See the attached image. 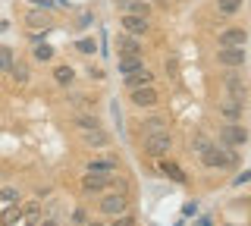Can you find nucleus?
Returning <instances> with one entry per match:
<instances>
[{
	"label": "nucleus",
	"mask_w": 251,
	"mask_h": 226,
	"mask_svg": "<svg viewBox=\"0 0 251 226\" xmlns=\"http://www.w3.org/2000/svg\"><path fill=\"white\" fill-rule=\"evenodd\" d=\"M16 220H22V210H19V204H6V210L0 214V223H16Z\"/></svg>",
	"instance_id": "24"
},
{
	"label": "nucleus",
	"mask_w": 251,
	"mask_h": 226,
	"mask_svg": "<svg viewBox=\"0 0 251 226\" xmlns=\"http://www.w3.org/2000/svg\"><path fill=\"white\" fill-rule=\"evenodd\" d=\"M145 66V60H141V53H132V57H120V73H135V69Z\"/></svg>",
	"instance_id": "15"
},
{
	"label": "nucleus",
	"mask_w": 251,
	"mask_h": 226,
	"mask_svg": "<svg viewBox=\"0 0 251 226\" xmlns=\"http://www.w3.org/2000/svg\"><path fill=\"white\" fill-rule=\"evenodd\" d=\"M245 41H248V35L242 32V28H226V32L220 35V44H235V48H242Z\"/></svg>",
	"instance_id": "13"
},
{
	"label": "nucleus",
	"mask_w": 251,
	"mask_h": 226,
	"mask_svg": "<svg viewBox=\"0 0 251 226\" xmlns=\"http://www.w3.org/2000/svg\"><path fill=\"white\" fill-rule=\"evenodd\" d=\"M16 63V57H13V48H0V73H10Z\"/></svg>",
	"instance_id": "23"
},
{
	"label": "nucleus",
	"mask_w": 251,
	"mask_h": 226,
	"mask_svg": "<svg viewBox=\"0 0 251 226\" xmlns=\"http://www.w3.org/2000/svg\"><path fill=\"white\" fill-rule=\"evenodd\" d=\"M123 82H126V88L151 85V69H148V66H141V69H135V73H126V75H123Z\"/></svg>",
	"instance_id": "10"
},
{
	"label": "nucleus",
	"mask_w": 251,
	"mask_h": 226,
	"mask_svg": "<svg viewBox=\"0 0 251 226\" xmlns=\"http://www.w3.org/2000/svg\"><path fill=\"white\" fill-rule=\"evenodd\" d=\"M220 135H223V145H226V148H232V145H245V142H248V132L242 129L235 120H226V126L220 129Z\"/></svg>",
	"instance_id": "6"
},
{
	"label": "nucleus",
	"mask_w": 251,
	"mask_h": 226,
	"mask_svg": "<svg viewBox=\"0 0 251 226\" xmlns=\"http://www.w3.org/2000/svg\"><path fill=\"white\" fill-rule=\"evenodd\" d=\"M73 220L75 223H85V220H88V214H85V210H73Z\"/></svg>",
	"instance_id": "31"
},
{
	"label": "nucleus",
	"mask_w": 251,
	"mask_h": 226,
	"mask_svg": "<svg viewBox=\"0 0 251 226\" xmlns=\"http://www.w3.org/2000/svg\"><path fill=\"white\" fill-rule=\"evenodd\" d=\"M53 82L57 85H73L75 82V69L73 66H57L53 69Z\"/></svg>",
	"instance_id": "18"
},
{
	"label": "nucleus",
	"mask_w": 251,
	"mask_h": 226,
	"mask_svg": "<svg viewBox=\"0 0 251 226\" xmlns=\"http://www.w3.org/2000/svg\"><path fill=\"white\" fill-rule=\"evenodd\" d=\"M210 148H214V142H210L207 135H195L192 138V151H195V157H201L204 151H210Z\"/></svg>",
	"instance_id": "19"
},
{
	"label": "nucleus",
	"mask_w": 251,
	"mask_h": 226,
	"mask_svg": "<svg viewBox=\"0 0 251 226\" xmlns=\"http://www.w3.org/2000/svg\"><path fill=\"white\" fill-rule=\"evenodd\" d=\"M19 189H10V185H6V189H0V201H3V204H19Z\"/></svg>",
	"instance_id": "26"
},
{
	"label": "nucleus",
	"mask_w": 251,
	"mask_h": 226,
	"mask_svg": "<svg viewBox=\"0 0 251 226\" xmlns=\"http://www.w3.org/2000/svg\"><path fill=\"white\" fill-rule=\"evenodd\" d=\"M31 3H35V6H41V10H44V6H53L50 0H31Z\"/></svg>",
	"instance_id": "34"
},
{
	"label": "nucleus",
	"mask_w": 251,
	"mask_h": 226,
	"mask_svg": "<svg viewBox=\"0 0 251 226\" xmlns=\"http://www.w3.org/2000/svg\"><path fill=\"white\" fill-rule=\"evenodd\" d=\"M88 170H94V173H113L116 160H110V157H91L88 160Z\"/></svg>",
	"instance_id": "16"
},
{
	"label": "nucleus",
	"mask_w": 251,
	"mask_h": 226,
	"mask_svg": "<svg viewBox=\"0 0 251 226\" xmlns=\"http://www.w3.org/2000/svg\"><path fill=\"white\" fill-rule=\"evenodd\" d=\"M167 73H170V75H173V79H176V60H173V57H170V60H167Z\"/></svg>",
	"instance_id": "33"
},
{
	"label": "nucleus",
	"mask_w": 251,
	"mask_h": 226,
	"mask_svg": "<svg viewBox=\"0 0 251 226\" xmlns=\"http://www.w3.org/2000/svg\"><path fill=\"white\" fill-rule=\"evenodd\" d=\"M170 148H173L170 132H151V135H145V151H148V157H167Z\"/></svg>",
	"instance_id": "2"
},
{
	"label": "nucleus",
	"mask_w": 251,
	"mask_h": 226,
	"mask_svg": "<svg viewBox=\"0 0 251 226\" xmlns=\"http://www.w3.org/2000/svg\"><path fill=\"white\" fill-rule=\"evenodd\" d=\"M126 207H129L126 192H100V214L120 217V214H126Z\"/></svg>",
	"instance_id": "1"
},
{
	"label": "nucleus",
	"mask_w": 251,
	"mask_h": 226,
	"mask_svg": "<svg viewBox=\"0 0 251 226\" xmlns=\"http://www.w3.org/2000/svg\"><path fill=\"white\" fill-rule=\"evenodd\" d=\"M6 28H10V22H3V19H0V32H6Z\"/></svg>",
	"instance_id": "35"
},
{
	"label": "nucleus",
	"mask_w": 251,
	"mask_h": 226,
	"mask_svg": "<svg viewBox=\"0 0 251 226\" xmlns=\"http://www.w3.org/2000/svg\"><path fill=\"white\" fill-rule=\"evenodd\" d=\"M25 22H28L31 28H41V32H50V28H53L50 13H44V10H31V13H25Z\"/></svg>",
	"instance_id": "9"
},
{
	"label": "nucleus",
	"mask_w": 251,
	"mask_h": 226,
	"mask_svg": "<svg viewBox=\"0 0 251 226\" xmlns=\"http://www.w3.org/2000/svg\"><path fill=\"white\" fill-rule=\"evenodd\" d=\"M85 145H88V148H107V145H110V135H107L100 126L85 129Z\"/></svg>",
	"instance_id": "11"
},
{
	"label": "nucleus",
	"mask_w": 251,
	"mask_h": 226,
	"mask_svg": "<svg viewBox=\"0 0 251 226\" xmlns=\"http://www.w3.org/2000/svg\"><path fill=\"white\" fill-rule=\"evenodd\" d=\"M217 60H220L223 66L235 69V66H242V63H245V50H242V48H235V44H223V50L217 53Z\"/></svg>",
	"instance_id": "8"
},
{
	"label": "nucleus",
	"mask_w": 251,
	"mask_h": 226,
	"mask_svg": "<svg viewBox=\"0 0 251 226\" xmlns=\"http://www.w3.org/2000/svg\"><path fill=\"white\" fill-rule=\"evenodd\" d=\"M226 95L235 98V100H242V104L248 100V85L242 82V75L235 73V69H229V73H226Z\"/></svg>",
	"instance_id": "7"
},
{
	"label": "nucleus",
	"mask_w": 251,
	"mask_h": 226,
	"mask_svg": "<svg viewBox=\"0 0 251 226\" xmlns=\"http://www.w3.org/2000/svg\"><path fill=\"white\" fill-rule=\"evenodd\" d=\"M217 10L223 13V16H232V13L242 10V0H217Z\"/></svg>",
	"instance_id": "22"
},
{
	"label": "nucleus",
	"mask_w": 251,
	"mask_h": 226,
	"mask_svg": "<svg viewBox=\"0 0 251 226\" xmlns=\"http://www.w3.org/2000/svg\"><path fill=\"white\" fill-rule=\"evenodd\" d=\"M110 185H113V176H110V173H94V170H88V173L82 176V189L91 192V195L107 192Z\"/></svg>",
	"instance_id": "3"
},
{
	"label": "nucleus",
	"mask_w": 251,
	"mask_h": 226,
	"mask_svg": "<svg viewBox=\"0 0 251 226\" xmlns=\"http://www.w3.org/2000/svg\"><path fill=\"white\" fill-rule=\"evenodd\" d=\"M50 57H53L50 44H38V48H35V60H50Z\"/></svg>",
	"instance_id": "29"
},
{
	"label": "nucleus",
	"mask_w": 251,
	"mask_h": 226,
	"mask_svg": "<svg viewBox=\"0 0 251 226\" xmlns=\"http://www.w3.org/2000/svg\"><path fill=\"white\" fill-rule=\"evenodd\" d=\"M160 170H163V173H167V176L173 179V182H182V185L188 182L185 170H182V167H176V163H167V160H163V163H160Z\"/></svg>",
	"instance_id": "17"
},
{
	"label": "nucleus",
	"mask_w": 251,
	"mask_h": 226,
	"mask_svg": "<svg viewBox=\"0 0 251 226\" xmlns=\"http://www.w3.org/2000/svg\"><path fill=\"white\" fill-rule=\"evenodd\" d=\"M129 100L135 107H154L160 100V95H157L154 85H138V88H129Z\"/></svg>",
	"instance_id": "4"
},
{
	"label": "nucleus",
	"mask_w": 251,
	"mask_h": 226,
	"mask_svg": "<svg viewBox=\"0 0 251 226\" xmlns=\"http://www.w3.org/2000/svg\"><path fill=\"white\" fill-rule=\"evenodd\" d=\"M75 126L78 129H94V126H100V123L94 120V116H75Z\"/></svg>",
	"instance_id": "30"
},
{
	"label": "nucleus",
	"mask_w": 251,
	"mask_h": 226,
	"mask_svg": "<svg viewBox=\"0 0 251 226\" xmlns=\"http://www.w3.org/2000/svg\"><path fill=\"white\" fill-rule=\"evenodd\" d=\"M38 217H41V207H38V204H25V207H22V220L38 223Z\"/></svg>",
	"instance_id": "27"
},
{
	"label": "nucleus",
	"mask_w": 251,
	"mask_h": 226,
	"mask_svg": "<svg viewBox=\"0 0 251 226\" xmlns=\"http://www.w3.org/2000/svg\"><path fill=\"white\" fill-rule=\"evenodd\" d=\"M75 48H78V50H82V53H85V57H91V53H94V50H98V44H94V41H91V38H82V41H78V44H75Z\"/></svg>",
	"instance_id": "28"
},
{
	"label": "nucleus",
	"mask_w": 251,
	"mask_h": 226,
	"mask_svg": "<svg viewBox=\"0 0 251 226\" xmlns=\"http://www.w3.org/2000/svg\"><path fill=\"white\" fill-rule=\"evenodd\" d=\"M248 179H251V170H245V173H239V176H235V185H242V182H248Z\"/></svg>",
	"instance_id": "32"
},
{
	"label": "nucleus",
	"mask_w": 251,
	"mask_h": 226,
	"mask_svg": "<svg viewBox=\"0 0 251 226\" xmlns=\"http://www.w3.org/2000/svg\"><path fill=\"white\" fill-rule=\"evenodd\" d=\"M132 53H141V44L135 41V35H126L120 38V57H132Z\"/></svg>",
	"instance_id": "12"
},
{
	"label": "nucleus",
	"mask_w": 251,
	"mask_h": 226,
	"mask_svg": "<svg viewBox=\"0 0 251 226\" xmlns=\"http://www.w3.org/2000/svg\"><path fill=\"white\" fill-rule=\"evenodd\" d=\"M220 113H223L226 120H239V113H242V100H235V98L226 95V100L220 104Z\"/></svg>",
	"instance_id": "14"
},
{
	"label": "nucleus",
	"mask_w": 251,
	"mask_h": 226,
	"mask_svg": "<svg viewBox=\"0 0 251 226\" xmlns=\"http://www.w3.org/2000/svg\"><path fill=\"white\" fill-rule=\"evenodd\" d=\"M126 13H135V16H148V0H132V3H126Z\"/></svg>",
	"instance_id": "25"
},
{
	"label": "nucleus",
	"mask_w": 251,
	"mask_h": 226,
	"mask_svg": "<svg viewBox=\"0 0 251 226\" xmlns=\"http://www.w3.org/2000/svg\"><path fill=\"white\" fill-rule=\"evenodd\" d=\"M141 126H145V135H151V132H167V120H163V116H154V120H145Z\"/></svg>",
	"instance_id": "21"
},
{
	"label": "nucleus",
	"mask_w": 251,
	"mask_h": 226,
	"mask_svg": "<svg viewBox=\"0 0 251 226\" xmlns=\"http://www.w3.org/2000/svg\"><path fill=\"white\" fill-rule=\"evenodd\" d=\"M123 32L126 35H148V32H151V19H148V16H135V13H126V16H123Z\"/></svg>",
	"instance_id": "5"
},
{
	"label": "nucleus",
	"mask_w": 251,
	"mask_h": 226,
	"mask_svg": "<svg viewBox=\"0 0 251 226\" xmlns=\"http://www.w3.org/2000/svg\"><path fill=\"white\" fill-rule=\"evenodd\" d=\"M10 73H13V82H16V85H25V82L31 79V73H28V66H25V63H13Z\"/></svg>",
	"instance_id": "20"
}]
</instances>
